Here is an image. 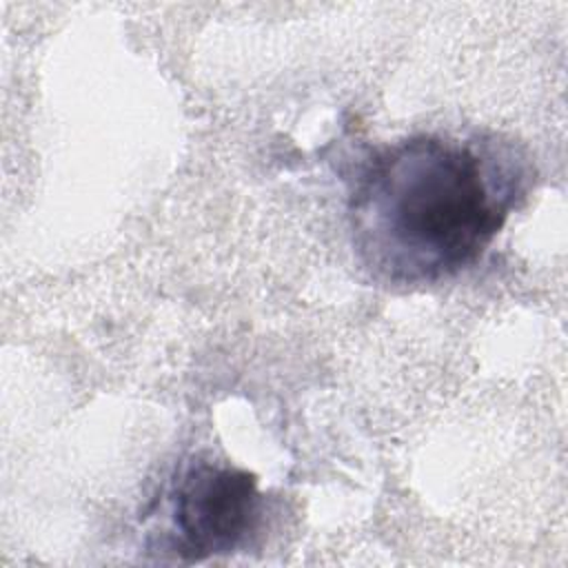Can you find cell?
Segmentation results:
<instances>
[{"mask_svg":"<svg viewBox=\"0 0 568 568\" xmlns=\"http://www.w3.org/2000/svg\"><path fill=\"white\" fill-rule=\"evenodd\" d=\"M475 142L417 133L371 155L348 197L351 240L373 280L422 286L473 266L506 224L519 178Z\"/></svg>","mask_w":568,"mask_h":568,"instance_id":"obj_1","label":"cell"},{"mask_svg":"<svg viewBox=\"0 0 568 568\" xmlns=\"http://www.w3.org/2000/svg\"><path fill=\"white\" fill-rule=\"evenodd\" d=\"M169 535L162 546L182 561H204L240 548L260 524L262 495L248 470L195 457L169 488Z\"/></svg>","mask_w":568,"mask_h":568,"instance_id":"obj_2","label":"cell"}]
</instances>
